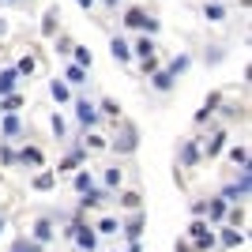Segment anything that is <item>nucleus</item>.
Segmentation results:
<instances>
[{
    "label": "nucleus",
    "instance_id": "f257e3e1",
    "mask_svg": "<svg viewBox=\"0 0 252 252\" xmlns=\"http://www.w3.org/2000/svg\"><path fill=\"white\" fill-rule=\"evenodd\" d=\"M125 23H128V27H136V31H143V34H158V27H162V23H158L155 15H147L143 8H132L125 15Z\"/></svg>",
    "mask_w": 252,
    "mask_h": 252
},
{
    "label": "nucleus",
    "instance_id": "f03ea898",
    "mask_svg": "<svg viewBox=\"0 0 252 252\" xmlns=\"http://www.w3.org/2000/svg\"><path fill=\"white\" fill-rule=\"evenodd\" d=\"M136 147H139V132H136V125H125V128H121V136L113 139V151H117V155H132Z\"/></svg>",
    "mask_w": 252,
    "mask_h": 252
},
{
    "label": "nucleus",
    "instance_id": "7ed1b4c3",
    "mask_svg": "<svg viewBox=\"0 0 252 252\" xmlns=\"http://www.w3.org/2000/svg\"><path fill=\"white\" fill-rule=\"evenodd\" d=\"M189 237H192V245H196V249H211V245H215V233H211V226L203 219H196L189 226Z\"/></svg>",
    "mask_w": 252,
    "mask_h": 252
},
{
    "label": "nucleus",
    "instance_id": "20e7f679",
    "mask_svg": "<svg viewBox=\"0 0 252 252\" xmlns=\"http://www.w3.org/2000/svg\"><path fill=\"white\" fill-rule=\"evenodd\" d=\"M75 121H79L83 128H94L98 121H102V117H98V105L87 102V98H79V102H75Z\"/></svg>",
    "mask_w": 252,
    "mask_h": 252
},
{
    "label": "nucleus",
    "instance_id": "39448f33",
    "mask_svg": "<svg viewBox=\"0 0 252 252\" xmlns=\"http://www.w3.org/2000/svg\"><path fill=\"white\" fill-rule=\"evenodd\" d=\"M219 105H222V94H219V91H211V94L203 98V105H200V113H196V125H203V121H207V117H215V113H219Z\"/></svg>",
    "mask_w": 252,
    "mask_h": 252
},
{
    "label": "nucleus",
    "instance_id": "423d86ee",
    "mask_svg": "<svg viewBox=\"0 0 252 252\" xmlns=\"http://www.w3.org/2000/svg\"><path fill=\"white\" fill-rule=\"evenodd\" d=\"M173 83H177V79H173V75H169L166 68H158V72L151 75V87H155L158 94H169V91H173Z\"/></svg>",
    "mask_w": 252,
    "mask_h": 252
},
{
    "label": "nucleus",
    "instance_id": "0eeeda50",
    "mask_svg": "<svg viewBox=\"0 0 252 252\" xmlns=\"http://www.w3.org/2000/svg\"><path fill=\"white\" fill-rule=\"evenodd\" d=\"M72 237L79 241V249H87V252L94 249V230H91V226H79V222H75V226H72Z\"/></svg>",
    "mask_w": 252,
    "mask_h": 252
},
{
    "label": "nucleus",
    "instance_id": "6e6552de",
    "mask_svg": "<svg viewBox=\"0 0 252 252\" xmlns=\"http://www.w3.org/2000/svg\"><path fill=\"white\" fill-rule=\"evenodd\" d=\"M61 79H64L68 87H83V83H87V68H79V64H68Z\"/></svg>",
    "mask_w": 252,
    "mask_h": 252
},
{
    "label": "nucleus",
    "instance_id": "1a4fd4ad",
    "mask_svg": "<svg viewBox=\"0 0 252 252\" xmlns=\"http://www.w3.org/2000/svg\"><path fill=\"white\" fill-rule=\"evenodd\" d=\"M109 53H113V57H117L121 64H128V61H132V45H128L125 38H113V42H109Z\"/></svg>",
    "mask_w": 252,
    "mask_h": 252
},
{
    "label": "nucleus",
    "instance_id": "9d476101",
    "mask_svg": "<svg viewBox=\"0 0 252 252\" xmlns=\"http://www.w3.org/2000/svg\"><path fill=\"white\" fill-rule=\"evenodd\" d=\"M15 87H19L15 68H4V72H0V94H15Z\"/></svg>",
    "mask_w": 252,
    "mask_h": 252
},
{
    "label": "nucleus",
    "instance_id": "9b49d317",
    "mask_svg": "<svg viewBox=\"0 0 252 252\" xmlns=\"http://www.w3.org/2000/svg\"><path fill=\"white\" fill-rule=\"evenodd\" d=\"M196 162H200V143L189 139V143L181 147V166H196Z\"/></svg>",
    "mask_w": 252,
    "mask_h": 252
},
{
    "label": "nucleus",
    "instance_id": "f8f14e48",
    "mask_svg": "<svg viewBox=\"0 0 252 252\" xmlns=\"http://www.w3.org/2000/svg\"><path fill=\"white\" fill-rule=\"evenodd\" d=\"M49 94L53 98H57V102H68V98H72V87H68V83H64V79H49Z\"/></svg>",
    "mask_w": 252,
    "mask_h": 252
},
{
    "label": "nucleus",
    "instance_id": "ddd939ff",
    "mask_svg": "<svg viewBox=\"0 0 252 252\" xmlns=\"http://www.w3.org/2000/svg\"><path fill=\"white\" fill-rule=\"evenodd\" d=\"M53 185H57V173H53V169H45V173H38V177L31 181V189H34V192H49Z\"/></svg>",
    "mask_w": 252,
    "mask_h": 252
},
{
    "label": "nucleus",
    "instance_id": "4468645a",
    "mask_svg": "<svg viewBox=\"0 0 252 252\" xmlns=\"http://www.w3.org/2000/svg\"><path fill=\"white\" fill-rule=\"evenodd\" d=\"M49 237H53V219H38V222H34V241L45 245Z\"/></svg>",
    "mask_w": 252,
    "mask_h": 252
},
{
    "label": "nucleus",
    "instance_id": "2eb2a0df",
    "mask_svg": "<svg viewBox=\"0 0 252 252\" xmlns=\"http://www.w3.org/2000/svg\"><path fill=\"white\" fill-rule=\"evenodd\" d=\"M211 222H219V219H226V200L222 196H215V200H207V211H203Z\"/></svg>",
    "mask_w": 252,
    "mask_h": 252
},
{
    "label": "nucleus",
    "instance_id": "dca6fc26",
    "mask_svg": "<svg viewBox=\"0 0 252 252\" xmlns=\"http://www.w3.org/2000/svg\"><path fill=\"white\" fill-rule=\"evenodd\" d=\"M132 57H139V61H147V57H155V42H151L147 34H143V38H139V42L132 45Z\"/></svg>",
    "mask_w": 252,
    "mask_h": 252
},
{
    "label": "nucleus",
    "instance_id": "f3484780",
    "mask_svg": "<svg viewBox=\"0 0 252 252\" xmlns=\"http://www.w3.org/2000/svg\"><path fill=\"white\" fill-rule=\"evenodd\" d=\"M57 23H61V8H49V11H45V19H42V34H45V38H53Z\"/></svg>",
    "mask_w": 252,
    "mask_h": 252
},
{
    "label": "nucleus",
    "instance_id": "a211bd4d",
    "mask_svg": "<svg viewBox=\"0 0 252 252\" xmlns=\"http://www.w3.org/2000/svg\"><path fill=\"white\" fill-rule=\"evenodd\" d=\"M83 158H87V151H72V155H68V158H64V162H61V166H57V169H53V173H68V169H75V166H79V162H83Z\"/></svg>",
    "mask_w": 252,
    "mask_h": 252
},
{
    "label": "nucleus",
    "instance_id": "6ab92c4d",
    "mask_svg": "<svg viewBox=\"0 0 252 252\" xmlns=\"http://www.w3.org/2000/svg\"><path fill=\"white\" fill-rule=\"evenodd\" d=\"M19 162H31V166H45V155L38 147H23L19 151Z\"/></svg>",
    "mask_w": 252,
    "mask_h": 252
},
{
    "label": "nucleus",
    "instance_id": "aec40b11",
    "mask_svg": "<svg viewBox=\"0 0 252 252\" xmlns=\"http://www.w3.org/2000/svg\"><path fill=\"white\" fill-rule=\"evenodd\" d=\"M203 19H207V23H222V19H226V8H222V4H215V0H211L207 8H203Z\"/></svg>",
    "mask_w": 252,
    "mask_h": 252
},
{
    "label": "nucleus",
    "instance_id": "412c9836",
    "mask_svg": "<svg viewBox=\"0 0 252 252\" xmlns=\"http://www.w3.org/2000/svg\"><path fill=\"white\" fill-rule=\"evenodd\" d=\"M98 117H113L117 121V117H121V105H117L113 98H102V102H98Z\"/></svg>",
    "mask_w": 252,
    "mask_h": 252
},
{
    "label": "nucleus",
    "instance_id": "4be33fe9",
    "mask_svg": "<svg viewBox=\"0 0 252 252\" xmlns=\"http://www.w3.org/2000/svg\"><path fill=\"white\" fill-rule=\"evenodd\" d=\"M230 162H233V166H241V169H249V147H241V143L230 147Z\"/></svg>",
    "mask_w": 252,
    "mask_h": 252
},
{
    "label": "nucleus",
    "instance_id": "5701e85b",
    "mask_svg": "<svg viewBox=\"0 0 252 252\" xmlns=\"http://www.w3.org/2000/svg\"><path fill=\"white\" fill-rule=\"evenodd\" d=\"M19 117H15V113H8V117H4V121H0V132H4V136H19Z\"/></svg>",
    "mask_w": 252,
    "mask_h": 252
},
{
    "label": "nucleus",
    "instance_id": "b1692460",
    "mask_svg": "<svg viewBox=\"0 0 252 252\" xmlns=\"http://www.w3.org/2000/svg\"><path fill=\"white\" fill-rule=\"evenodd\" d=\"M72 57H75V64H79V68H91V61H94L87 45H72Z\"/></svg>",
    "mask_w": 252,
    "mask_h": 252
},
{
    "label": "nucleus",
    "instance_id": "393cba45",
    "mask_svg": "<svg viewBox=\"0 0 252 252\" xmlns=\"http://www.w3.org/2000/svg\"><path fill=\"white\" fill-rule=\"evenodd\" d=\"M222 147H226V132H215V136L207 139V158H215Z\"/></svg>",
    "mask_w": 252,
    "mask_h": 252
},
{
    "label": "nucleus",
    "instance_id": "a878e982",
    "mask_svg": "<svg viewBox=\"0 0 252 252\" xmlns=\"http://www.w3.org/2000/svg\"><path fill=\"white\" fill-rule=\"evenodd\" d=\"M121 181H125V169H121V166L105 169V185H109V189H121Z\"/></svg>",
    "mask_w": 252,
    "mask_h": 252
},
{
    "label": "nucleus",
    "instance_id": "bb28decb",
    "mask_svg": "<svg viewBox=\"0 0 252 252\" xmlns=\"http://www.w3.org/2000/svg\"><path fill=\"white\" fill-rule=\"evenodd\" d=\"M189 64H192V57H173V64H169L166 72H169V75H173V79H177V75H181V72H189Z\"/></svg>",
    "mask_w": 252,
    "mask_h": 252
},
{
    "label": "nucleus",
    "instance_id": "cd10ccee",
    "mask_svg": "<svg viewBox=\"0 0 252 252\" xmlns=\"http://www.w3.org/2000/svg\"><path fill=\"white\" fill-rule=\"evenodd\" d=\"M125 233H128V237H132V241H136L139 233H143V215H139V211H136V219H128V226H125Z\"/></svg>",
    "mask_w": 252,
    "mask_h": 252
},
{
    "label": "nucleus",
    "instance_id": "c85d7f7f",
    "mask_svg": "<svg viewBox=\"0 0 252 252\" xmlns=\"http://www.w3.org/2000/svg\"><path fill=\"white\" fill-rule=\"evenodd\" d=\"M87 189H94V177H91V173H87V169H83V173H75V192L83 196Z\"/></svg>",
    "mask_w": 252,
    "mask_h": 252
},
{
    "label": "nucleus",
    "instance_id": "c756f323",
    "mask_svg": "<svg viewBox=\"0 0 252 252\" xmlns=\"http://www.w3.org/2000/svg\"><path fill=\"white\" fill-rule=\"evenodd\" d=\"M121 203H125L128 211H139V207H143V196H139V192H125V196H121Z\"/></svg>",
    "mask_w": 252,
    "mask_h": 252
},
{
    "label": "nucleus",
    "instance_id": "7c9ffc66",
    "mask_svg": "<svg viewBox=\"0 0 252 252\" xmlns=\"http://www.w3.org/2000/svg\"><path fill=\"white\" fill-rule=\"evenodd\" d=\"M102 200H105V196H102L98 189H87V192H83V200H79V203H83V207H98Z\"/></svg>",
    "mask_w": 252,
    "mask_h": 252
},
{
    "label": "nucleus",
    "instance_id": "2f4dec72",
    "mask_svg": "<svg viewBox=\"0 0 252 252\" xmlns=\"http://www.w3.org/2000/svg\"><path fill=\"white\" fill-rule=\"evenodd\" d=\"M11 252H42V245H38V241H27V237H19V241L11 245Z\"/></svg>",
    "mask_w": 252,
    "mask_h": 252
},
{
    "label": "nucleus",
    "instance_id": "473e14b6",
    "mask_svg": "<svg viewBox=\"0 0 252 252\" xmlns=\"http://www.w3.org/2000/svg\"><path fill=\"white\" fill-rule=\"evenodd\" d=\"M19 105H23V98H19V94H8L4 102H0V113H15Z\"/></svg>",
    "mask_w": 252,
    "mask_h": 252
},
{
    "label": "nucleus",
    "instance_id": "72a5a7b5",
    "mask_svg": "<svg viewBox=\"0 0 252 252\" xmlns=\"http://www.w3.org/2000/svg\"><path fill=\"white\" fill-rule=\"evenodd\" d=\"M31 72H34V57H19V64H15V75L23 79V75H31Z\"/></svg>",
    "mask_w": 252,
    "mask_h": 252
},
{
    "label": "nucleus",
    "instance_id": "f704fd0d",
    "mask_svg": "<svg viewBox=\"0 0 252 252\" xmlns=\"http://www.w3.org/2000/svg\"><path fill=\"white\" fill-rule=\"evenodd\" d=\"M87 147H91V151H105V147H109V143H105V136H98V132H91V136H87Z\"/></svg>",
    "mask_w": 252,
    "mask_h": 252
},
{
    "label": "nucleus",
    "instance_id": "c9c22d12",
    "mask_svg": "<svg viewBox=\"0 0 252 252\" xmlns=\"http://www.w3.org/2000/svg\"><path fill=\"white\" fill-rule=\"evenodd\" d=\"M241 241H245V237L237 230H226V233H222V245H226V249H233V245H241Z\"/></svg>",
    "mask_w": 252,
    "mask_h": 252
},
{
    "label": "nucleus",
    "instance_id": "e433bc0d",
    "mask_svg": "<svg viewBox=\"0 0 252 252\" xmlns=\"http://www.w3.org/2000/svg\"><path fill=\"white\" fill-rule=\"evenodd\" d=\"M121 226H117V219H102L98 222V233H117Z\"/></svg>",
    "mask_w": 252,
    "mask_h": 252
},
{
    "label": "nucleus",
    "instance_id": "4c0bfd02",
    "mask_svg": "<svg viewBox=\"0 0 252 252\" xmlns=\"http://www.w3.org/2000/svg\"><path fill=\"white\" fill-rule=\"evenodd\" d=\"M0 158H4V166H15V158H19V155H15V151H8V147H4V151H0Z\"/></svg>",
    "mask_w": 252,
    "mask_h": 252
},
{
    "label": "nucleus",
    "instance_id": "58836bf2",
    "mask_svg": "<svg viewBox=\"0 0 252 252\" xmlns=\"http://www.w3.org/2000/svg\"><path fill=\"white\" fill-rule=\"evenodd\" d=\"M203 211H207V203H203V200L192 203V215H196V219H203Z\"/></svg>",
    "mask_w": 252,
    "mask_h": 252
},
{
    "label": "nucleus",
    "instance_id": "ea45409f",
    "mask_svg": "<svg viewBox=\"0 0 252 252\" xmlns=\"http://www.w3.org/2000/svg\"><path fill=\"white\" fill-rule=\"evenodd\" d=\"M57 53H72V38H61V42H57Z\"/></svg>",
    "mask_w": 252,
    "mask_h": 252
},
{
    "label": "nucleus",
    "instance_id": "a19ab883",
    "mask_svg": "<svg viewBox=\"0 0 252 252\" xmlns=\"http://www.w3.org/2000/svg\"><path fill=\"white\" fill-rule=\"evenodd\" d=\"M177 252H192V249H189V245H185V241H181V245H177Z\"/></svg>",
    "mask_w": 252,
    "mask_h": 252
},
{
    "label": "nucleus",
    "instance_id": "79ce46f5",
    "mask_svg": "<svg viewBox=\"0 0 252 252\" xmlns=\"http://www.w3.org/2000/svg\"><path fill=\"white\" fill-rule=\"evenodd\" d=\"M91 4H94V0H79V8H91Z\"/></svg>",
    "mask_w": 252,
    "mask_h": 252
},
{
    "label": "nucleus",
    "instance_id": "37998d69",
    "mask_svg": "<svg viewBox=\"0 0 252 252\" xmlns=\"http://www.w3.org/2000/svg\"><path fill=\"white\" fill-rule=\"evenodd\" d=\"M4 4H19V0H4Z\"/></svg>",
    "mask_w": 252,
    "mask_h": 252
},
{
    "label": "nucleus",
    "instance_id": "c03bdc74",
    "mask_svg": "<svg viewBox=\"0 0 252 252\" xmlns=\"http://www.w3.org/2000/svg\"><path fill=\"white\" fill-rule=\"evenodd\" d=\"M0 233H4V219H0Z\"/></svg>",
    "mask_w": 252,
    "mask_h": 252
}]
</instances>
